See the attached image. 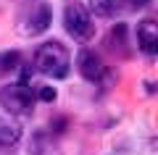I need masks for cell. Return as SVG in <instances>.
Returning a JSON list of instances; mask_svg holds the SVG:
<instances>
[{"label":"cell","instance_id":"11","mask_svg":"<svg viewBox=\"0 0 158 155\" xmlns=\"http://www.w3.org/2000/svg\"><path fill=\"white\" fill-rule=\"evenodd\" d=\"M124 32H127V27H124V24H116V27L111 29V37H108V39H111V45H113V47H116V45H118V47L124 45Z\"/></svg>","mask_w":158,"mask_h":155},{"label":"cell","instance_id":"4","mask_svg":"<svg viewBox=\"0 0 158 155\" xmlns=\"http://www.w3.org/2000/svg\"><path fill=\"white\" fill-rule=\"evenodd\" d=\"M50 24H53V11H50V6H48V3H34L32 11L21 16L19 32H21L24 37H37V34L48 32Z\"/></svg>","mask_w":158,"mask_h":155},{"label":"cell","instance_id":"13","mask_svg":"<svg viewBox=\"0 0 158 155\" xmlns=\"http://www.w3.org/2000/svg\"><path fill=\"white\" fill-rule=\"evenodd\" d=\"M148 3H150V0H132V6H135V8H145Z\"/></svg>","mask_w":158,"mask_h":155},{"label":"cell","instance_id":"10","mask_svg":"<svg viewBox=\"0 0 158 155\" xmlns=\"http://www.w3.org/2000/svg\"><path fill=\"white\" fill-rule=\"evenodd\" d=\"M21 66V55L19 50H3L0 53V74H11Z\"/></svg>","mask_w":158,"mask_h":155},{"label":"cell","instance_id":"3","mask_svg":"<svg viewBox=\"0 0 158 155\" xmlns=\"http://www.w3.org/2000/svg\"><path fill=\"white\" fill-rule=\"evenodd\" d=\"M63 27H66V32L77 42H87L92 37V32H95L92 16L87 13V8L82 3H69L66 6V11H63Z\"/></svg>","mask_w":158,"mask_h":155},{"label":"cell","instance_id":"12","mask_svg":"<svg viewBox=\"0 0 158 155\" xmlns=\"http://www.w3.org/2000/svg\"><path fill=\"white\" fill-rule=\"evenodd\" d=\"M42 103H56V97H58V92H56V87H42L40 89V95H37Z\"/></svg>","mask_w":158,"mask_h":155},{"label":"cell","instance_id":"5","mask_svg":"<svg viewBox=\"0 0 158 155\" xmlns=\"http://www.w3.org/2000/svg\"><path fill=\"white\" fill-rule=\"evenodd\" d=\"M137 45L145 55H156L158 53V24L153 18H142L137 24Z\"/></svg>","mask_w":158,"mask_h":155},{"label":"cell","instance_id":"1","mask_svg":"<svg viewBox=\"0 0 158 155\" xmlns=\"http://www.w3.org/2000/svg\"><path fill=\"white\" fill-rule=\"evenodd\" d=\"M69 66H71V58H69V50L63 47L61 42H42L34 53V68L45 76L53 79H63L69 74Z\"/></svg>","mask_w":158,"mask_h":155},{"label":"cell","instance_id":"7","mask_svg":"<svg viewBox=\"0 0 158 155\" xmlns=\"http://www.w3.org/2000/svg\"><path fill=\"white\" fill-rule=\"evenodd\" d=\"M29 155H63V150L56 145V139L50 134L40 132L32 137V147H29Z\"/></svg>","mask_w":158,"mask_h":155},{"label":"cell","instance_id":"6","mask_svg":"<svg viewBox=\"0 0 158 155\" xmlns=\"http://www.w3.org/2000/svg\"><path fill=\"white\" fill-rule=\"evenodd\" d=\"M77 68H79V74H82L87 82H98L106 66L100 63L98 53H92V50L85 47V50H79V55H77Z\"/></svg>","mask_w":158,"mask_h":155},{"label":"cell","instance_id":"2","mask_svg":"<svg viewBox=\"0 0 158 155\" xmlns=\"http://www.w3.org/2000/svg\"><path fill=\"white\" fill-rule=\"evenodd\" d=\"M34 100L37 95L32 92L29 84H6V87L0 89V105L6 108L8 113L13 116H29L34 111Z\"/></svg>","mask_w":158,"mask_h":155},{"label":"cell","instance_id":"8","mask_svg":"<svg viewBox=\"0 0 158 155\" xmlns=\"http://www.w3.org/2000/svg\"><path fill=\"white\" fill-rule=\"evenodd\" d=\"M21 139V126L13 118H0V147H11Z\"/></svg>","mask_w":158,"mask_h":155},{"label":"cell","instance_id":"9","mask_svg":"<svg viewBox=\"0 0 158 155\" xmlns=\"http://www.w3.org/2000/svg\"><path fill=\"white\" fill-rule=\"evenodd\" d=\"M113 0H87V13L95 18H108L113 16Z\"/></svg>","mask_w":158,"mask_h":155}]
</instances>
